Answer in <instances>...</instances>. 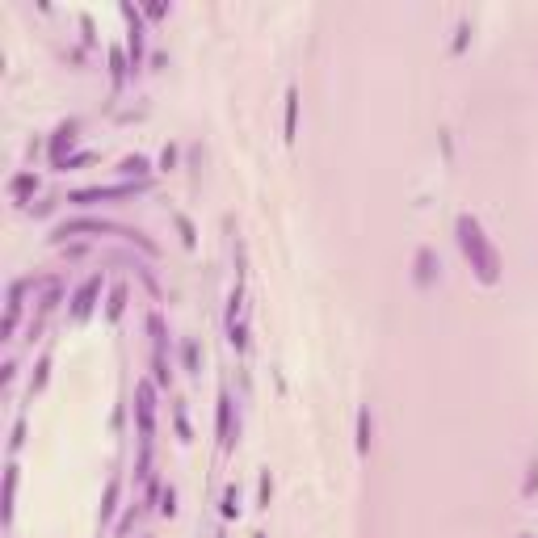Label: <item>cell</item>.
<instances>
[{
  "label": "cell",
  "mask_w": 538,
  "mask_h": 538,
  "mask_svg": "<svg viewBox=\"0 0 538 538\" xmlns=\"http://www.w3.org/2000/svg\"><path fill=\"white\" fill-rule=\"evenodd\" d=\"M89 160H93V152H76V156H63L59 169H80V164H89Z\"/></svg>",
  "instance_id": "cell-23"
},
{
  "label": "cell",
  "mask_w": 538,
  "mask_h": 538,
  "mask_svg": "<svg viewBox=\"0 0 538 538\" xmlns=\"http://www.w3.org/2000/svg\"><path fill=\"white\" fill-rule=\"evenodd\" d=\"M21 433H26V425H21V421H17V425H13V438H9V446H13V450L21 446Z\"/></svg>",
  "instance_id": "cell-29"
},
{
  "label": "cell",
  "mask_w": 538,
  "mask_h": 538,
  "mask_svg": "<svg viewBox=\"0 0 538 538\" xmlns=\"http://www.w3.org/2000/svg\"><path fill=\"white\" fill-rule=\"evenodd\" d=\"M156 383H160V387H169V379H173V370H169V362H164V354H156Z\"/></svg>",
  "instance_id": "cell-19"
},
{
  "label": "cell",
  "mask_w": 538,
  "mask_h": 538,
  "mask_svg": "<svg viewBox=\"0 0 538 538\" xmlns=\"http://www.w3.org/2000/svg\"><path fill=\"white\" fill-rule=\"evenodd\" d=\"M34 194H38V177H34V173H21V177L9 181V198H13L17 206H26Z\"/></svg>",
  "instance_id": "cell-8"
},
{
  "label": "cell",
  "mask_w": 538,
  "mask_h": 538,
  "mask_svg": "<svg viewBox=\"0 0 538 538\" xmlns=\"http://www.w3.org/2000/svg\"><path fill=\"white\" fill-rule=\"evenodd\" d=\"M173 219H177V231H181V240H185V244H194V240H198V236H194V223H189L185 215H173Z\"/></svg>",
  "instance_id": "cell-24"
},
{
  "label": "cell",
  "mask_w": 538,
  "mask_h": 538,
  "mask_svg": "<svg viewBox=\"0 0 538 538\" xmlns=\"http://www.w3.org/2000/svg\"><path fill=\"white\" fill-rule=\"evenodd\" d=\"M231 396H219V446H223V454H231L236 450V438H240V421H231Z\"/></svg>",
  "instance_id": "cell-5"
},
{
  "label": "cell",
  "mask_w": 538,
  "mask_h": 538,
  "mask_svg": "<svg viewBox=\"0 0 538 538\" xmlns=\"http://www.w3.org/2000/svg\"><path fill=\"white\" fill-rule=\"evenodd\" d=\"M173 416H177V433L185 438V442H189V421H185V408H181V404L173 408Z\"/></svg>",
  "instance_id": "cell-25"
},
{
  "label": "cell",
  "mask_w": 538,
  "mask_h": 538,
  "mask_svg": "<svg viewBox=\"0 0 538 538\" xmlns=\"http://www.w3.org/2000/svg\"><path fill=\"white\" fill-rule=\"evenodd\" d=\"M412 278H416V286H433V282L442 278V261H438V253H433V248H416Z\"/></svg>",
  "instance_id": "cell-4"
},
{
  "label": "cell",
  "mask_w": 538,
  "mask_h": 538,
  "mask_svg": "<svg viewBox=\"0 0 538 538\" xmlns=\"http://www.w3.org/2000/svg\"><path fill=\"white\" fill-rule=\"evenodd\" d=\"M122 307H127V286H114V290H110V307H105V315H110V320H118Z\"/></svg>",
  "instance_id": "cell-16"
},
{
  "label": "cell",
  "mask_w": 538,
  "mask_h": 538,
  "mask_svg": "<svg viewBox=\"0 0 538 538\" xmlns=\"http://www.w3.org/2000/svg\"><path fill=\"white\" fill-rule=\"evenodd\" d=\"M538 488V463H530V475H526V496Z\"/></svg>",
  "instance_id": "cell-27"
},
{
  "label": "cell",
  "mask_w": 538,
  "mask_h": 538,
  "mask_svg": "<svg viewBox=\"0 0 538 538\" xmlns=\"http://www.w3.org/2000/svg\"><path fill=\"white\" fill-rule=\"evenodd\" d=\"M269 496H273V480H269V471H261V505L269 509Z\"/></svg>",
  "instance_id": "cell-26"
},
{
  "label": "cell",
  "mask_w": 538,
  "mask_h": 538,
  "mask_svg": "<svg viewBox=\"0 0 538 538\" xmlns=\"http://www.w3.org/2000/svg\"><path fill=\"white\" fill-rule=\"evenodd\" d=\"M370 433H374V425H370V408H362L358 412V454H370Z\"/></svg>",
  "instance_id": "cell-14"
},
{
  "label": "cell",
  "mask_w": 538,
  "mask_h": 538,
  "mask_svg": "<svg viewBox=\"0 0 538 538\" xmlns=\"http://www.w3.org/2000/svg\"><path fill=\"white\" fill-rule=\"evenodd\" d=\"M21 295H26V282H13L9 286V320H4V337H13L17 320H21Z\"/></svg>",
  "instance_id": "cell-10"
},
{
  "label": "cell",
  "mask_w": 538,
  "mask_h": 538,
  "mask_svg": "<svg viewBox=\"0 0 538 538\" xmlns=\"http://www.w3.org/2000/svg\"><path fill=\"white\" fill-rule=\"evenodd\" d=\"M236 513H240V492H236V488H227V492H223V517H236Z\"/></svg>",
  "instance_id": "cell-20"
},
{
  "label": "cell",
  "mask_w": 538,
  "mask_h": 538,
  "mask_svg": "<svg viewBox=\"0 0 538 538\" xmlns=\"http://www.w3.org/2000/svg\"><path fill=\"white\" fill-rule=\"evenodd\" d=\"M299 131V89L286 93V139H295Z\"/></svg>",
  "instance_id": "cell-13"
},
{
  "label": "cell",
  "mask_w": 538,
  "mask_h": 538,
  "mask_svg": "<svg viewBox=\"0 0 538 538\" xmlns=\"http://www.w3.org/2000/svg\"><path fill=\"white\" fill-rule=\"evenodd\" d=\"M76 127H80V122H63V127L55 131V139H51V156H55V164L63 160V147H72V139H76Z\"/></svg>",
  "instance_id": "cell-11"
},
{
  "label": "cell",
  "mask_w": 538,
  "mask_h": 538,
  "mask_svg": "<svg viewBox=\"0 0 538 538\" xmlns=\"http://www.w3.org/2000/svg\"><path fill=\"white\" fill-rule=\"evenodd\" d=\"M110 63H114V85H122V76H127V59H122V51H110Z\"/></svg>",
  "instance_id": "cell-22"
},
{
  "label": "cell",
  "mask_w": 538,
  "mask_h": 538,
  "mask_svg": "<svg viewBox=\"0 0 538 538\" xmlns=\"http://www.w3.org/2000/svg\"><path fill=\"white\" fill-rule=\"evenodd\" d=\"M134 416H139L143 450H152V433H156V391H152V383H139L134 387Z\"/></svg>",
  "instance_id": "cell-2"
},
{
  "label": "cell",
  "mask_w": 538,
  "mask_h": 538,
  "mask_svg": "<svg viewBox=\"0 0 538 538\" xmlns=\"http://www.w3.org/2000/svg\"><path fill=\"white\" fill-rule=\"evenodd\" d=\"M122 17L131 21V68H139V59H143V26H139V9H134V4H122Z\"/></svg>",
  "instance_id": "cell-7"
},
{
  "label": "cell",
  "mask_w": 538,
  "mask_h": 538,
  "mask_svg": "<svg viewBox=\"0 0 538 538\" xmlns=\"http://www.w3.org/2000/svg\"><path fill=\"white\" fill-rule=\"evenodd\" d=\"M134 189H143L139 181H122V185H93V189H76L68 202L76 206H93V202H114V198H131Z\"/></svg>",
  "instance_id": "cell-3"
},
{
  "label": "cell",
  "mask_w": 538,
  "mask_h": 538,
  "mask_svg": "<svg viewBox=\"0 0 538 538\" xmlns=\"http://www.w3.org/2000/svg\"><path fill=\"white\" fill-rule=\"evenodd\" d=\"M522 538H530V534H522Z\"/></svg>",
  "instance_id": "cell-30"
},
{
  "label": "cell",
  "mask_w": 538,
  "mask_h": 538,
  "mask_svg": "<svg viewBox=\"0 0 538 538\" xmlns=\"http://www.w3.org/2000/svg\"><path fill=\"white\" fill-rule=\"evenodd\" d=\"M118 173L131 177V181H139V185H147V177H152V160H147V156H127V160L118 164Z\"/></svg>",
  "instance_id": "cell-9"
},
{
  "label": "cell",
  "mask_w": 538,
  "mask_h": 538,
  "mask_svg": "<svg viewBox=\"0 0 538 538\" xmlns=\"http://www.w3.org/2000/svg\"><path fill=\"white\" fill-rule=\"evenodd\" d=\"M114 509H118V480H110V488H105V500H101V522H110V517H114Z\"/></svg>",
  "instance_id": "cell-15"
},
{
  "label": "cell",
  "mask_w": 538,
  "mask_h": 538,
  "mask_svg": "<svg viewBox=\"0 0 538 538\" xmlns=\"http://www.w3.org/2000/svg\"><path fill=\"white\" fill-rule=\"evenodd\" d=\"M185 370L198 374L202 370V354H198V341H185Z\"/></svg>",
  "instance_id": "cell-17"
},
{
  "label": "cell",
  "mask_w": 538,
  "mask_h": 538,
  "mask_svg": "<svg viewBox=\"0 0 538 538\" xmlns=\"http://www.w3.org/2000/svg\"><path fill=\"white\" fill-rule=\"evenodd\" d=\"M160 164H164V169H173V164H177V147H164V156H160Z\"/></svg>",
  "instance_id": "cell-28"
},
{
  "label": "cell",
  "mask_w": 538,
  "mask_h": 538,
  "mask_svg": "<svg viewBox=\"0 0 538 538\" xmlns=\"http://www.w3.org/2000/svg\"><path fill=\"white\" fill-rule=\"evenodd\" d=\"M13 496H17V467H4V522L13 517Z\"/></svg>",
  "instance_id": "cell-12"
},
{
  "label": "cell",
  "mask_w": 538,
  "mask_h": 538,
  "mask_svg": "<svg viewBox=\"0 0 538 538\" xmlns=\"http://www.w3.org/2000/svg\"><path fill=\"white\" fill-rule=\"evenodd\" d=\"M160 513H164V517H173V513H177V492H173V488H164V492H160Z\"/></svg>",
  "instance_id": "cell-21"
},
{
  "label": "cell",
  "mask_w": 538,
  "mask_h": 538,
  "mask_svg": "<svg viewBox=\"0 0 538 538\" xmlns=\"http://www.w3.org/2000/svg\"><path fill=\"white\" fill-rule=\"evenodd\" d=\"M101 286H105V282H101V273H93L89 282H85V286L72 295V315H76V320H85V315L97 307V295H101Z\"/></svg>",
  "instance_id": "cell-6"
},
{
  "label": "cell",
  "mask_w": 538,
  "mask_h": 538,
  "mask_svg": "<svg viewBox=\"0 0 538 538\" xmlns=\"http://www.w3.org/2000/svg\"><path fill=\"white\" fill-rule=\"evenodd\" d=\"M454 236H458L463 257H467L471 269H475V278H480L484 286H492L496 278H500V257H496L492 240L484 236L480 219H475V215H458V219H454Z\"/></svg>",
  "instance_id": "cell-1"
},
{
  "label": "cell",
  "mask_w": 538,
  "mask_h": 538,
  "mask_svg": "<svg viewBox=\"0 0 538 538\" xmlns=\"http://www.w3.org/2000/svg\"><path fill=\"white\" fill-rule=\"evenodd\" d=\"M46 370H51V358H38V366H34V379H30V391H43V387H46Z\"/></svg>",
  "instance_id": "cell-18"
}]
</instances>
